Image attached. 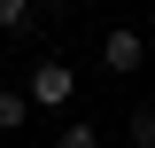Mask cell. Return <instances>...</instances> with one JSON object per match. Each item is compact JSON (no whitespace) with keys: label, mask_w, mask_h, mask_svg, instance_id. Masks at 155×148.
Here are the masks:
<instances>
[{"label":"cell","mask_w":155,"mask_h":148,"mask_svg":"<svg viewBox=\"0 0 155 148\" xmlns=\"http://www.w3.org/2000/svg\"><path fill=\"white\" fill-rule=\"evenodd\" d=\"M0 70H8V55H0Z\"/></svg>","instance_id":"52a82bcc"},{"label":"cell","mask_w":155,"mask_h":148,"mask_svg":"<svg viewBox=\"0 0 155 148\" xmlns=\"http://www.w3.org/2000/svg\"><path fill=\"white\" fill-rule=\"evenodd\" d=\"M16 125H31V101H23V93H8V86H0V132H16Z\"/></svg>","instance_id":"5b68a950"},{"label":"cell","mask_w":155,"mask_h":148,"mask_svg":"<svg viewBox=\"0 0 155 148\" xmlns=\"http://www.w3.org/2000/svg\"><path fill=\"white\" fill-rule=\"evenodd\" d=\"M140 55H147V39H140L132 23H116V31L101 39V62H109V78H124V70H140Z\"/></svg>","instance_id":"7a4b0ae2"},{"label":"cell","mask_w":155,"mask_h":148,"mask_svg":"<svg viewBox=\"0 0 155 148\" xmlns=\"http://www.w3.org/2000/svg\"><path fill=\"white\" fill-rule=\"evenodd\" d=\"M54 8H31V0H0V31H39Z\"/></svg>","instance_id":"3957f363"},{"label":"cell","mask_w":155,"mask_h":148,"mask_svg":"<svg viewBox=\"0 0 155 148\" xmlns=\"http://www.w3.org/2000/svg\"><path fill=\"white\" fill-rule=\"evenodd\" d=\"M70 93H78V70H70V62H31V86H23L31 109H70Z\"/></svg>","instance_id":"6da1fadb"},{"label":"cell","mask_w":155,"mask_h":148,"mask_svg":"<svg viewBox=\"0 0 155 148\" xmlns=\"http://www.w3.org/2000/svg\"><path fill=\"white\" fill-rule=\"evenodd\" d=\"M54 148H101V125H62Z\"/></svg>","instance_id":"8992f818"},{"label":"cell","mask_w":155,"mask_h":148,"mask_svg":"<svg viewBox=\"0 0 155 148\" xmlns=\"http://www.w3.org/2000/svg\"><path fill=\"white\" fill-rule=\"evenodd\" d=\"M124 140H132V148H155V101H140V109L124 117Z\"/></svg>","instance_id":"277c9868"}]
</instances>
